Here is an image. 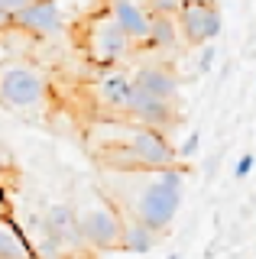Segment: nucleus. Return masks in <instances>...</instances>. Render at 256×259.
<instances>
[{"instance_id": "obj_9", "label": "nucleus", "mask_w": 256, "mask_h": 259, "mask_svg": "<svg viewBox=\"0 0 256 259\" xmlns=\"http://www.w3.org/2000/svg\"><path fill=\"white\" fill-rule=\"evenodd\" d=\"M133 88H137L133 84V71L120 68V65H114V68H101V75L91 81L94 104H101L110 117H120V113H123Z\"/></svg>"}, {"instance_id": "obj_14", "label": "nucleus", "mask_w": 256, "mask_h": 259, "mask_svg": "<svg viewBox=\"0 0 256 259\" xmlns=\"http://www.w3.org/2000/svg\"><path fill=\"white\" fill-rule=\"evenodd\" d=\"M0 259H33L26 230L10 214H0Z\"/></svg>"}, {"instance_id": "obj_13", "label": "nucleus", "mask_w": 256, "mask_h": 259, "mask_svg": "<svg viewBox=\"0 0 256 259\" xmlns=\"http://www.w3.org/2000/svg\"><path fill=\"white\" fill-rule=\"evenodd\" d=\"M159 240H162V233H156L153 227L120 214V249H123V253L143 256V253H149V249H156Z\"/></svg>"}, {"instance_id": "obj_10", "label": "nucleus", "mask_w": 256, "mask_h": 259, "mask_svg": "<svg viewBox=\"0 0 256 259\" xmlns=\"http://www.w3.org/2000/svg\"><path fill=\"white\" fill-rule=\"evenodd\" d=\"M42 224L62 240V246L68 249V256H71V253H88L81 233H78L75 204H65V201H55V204H49V207H46V214H42Z\"/></svg>"}, {"instance_id": "obj_5", "label": "nucleus", "mask_w": 256, "mask_h": 259, "mask_svg": "<svg viewBox=\"0 0 256 259\" xmlns=\"http://www.w3.org/2000/svg\"><path fill=\"white\" fill-rule=\"evenodd\" d=\"M78 233H81L84 246L94 253H107V249H120V214L101 194H94V201L78 207Z\"/></svg>"}, {"instance_id": "obj_2", "label": "nucleus", "mask_w": 256, "mask_h": 259, "mask_svg": "<svg viewBox=\"0 0 256 259\" xmlns=\"http://www.w3.org/2000/svg\"><path fill=\"white\" fill-rule=\"evenodd\" d=\"M88 149L101 168H172L179 165L175 146L162 130L140 126L133 120H94L84 133Z\"/></svg>"}, {"instance_id": "obj_24", "label": "nucleus", "mask_w": 256, "mask_h": 259, "mask_svg": "<svg viewBox=\"0 0 256 259\" xmlns=\"http://www.w3.org/2000/svg\"><path fill=\"white\" fill-rule=\"evenodd\" d=\"M165 259H182V256H179V253H169V256H165Z\"/></svg>"}, {"instance_id": "obj_8", "label": "nucleus", "mask_w": 256, "mask_h": 259, "mask_svg": "<svg viewBox=\"0 0 256 259\" xmlns=\"http://www.w3.org/2000/svg\"><path fill=\"white\" fill-rule=\"evenodd\" d=\"M120 120H133V123H140V126H153V130H162L165 133V130L179 120V107H175V101H159V97L133 88L130 101H126L123 113H120Z\"/></svg>"}, {"instance_id": "obj_25", "label": "nucleus", "mask_w": 256, "mask_h": 259, "mask_svg": "<svg viewBox=\"0 0 256 259\" xmlns=\"http://www.w3.org/2000/svg\"><path fill=\"white\" fill-rule=\"evenodd\" d=\"M0 152H4V149H0Z\"/></svg>"}, {"instance_id": "obj_11", "label": "nucleus", "mask_w": 256, "mask_h": 259, "mask_svg": "<svg viewBox=\"0 0 256 259\" xmlns=\"http://www.w3.org/2000/svg\"><path fill=\"white\" fill-rule=\"evenodd\" d=\"M107 13L117 20V26L126 32L133 46H149V10L140 0H110Z\"/></svg>"}, {"instance_id": "obj_21", "label": "nucleus", "mask_w": 256, "mask_h": 259, "mask_svg": "<svg viewBox=\"0 0 256 259\" xmlns=\"http://www.w3.org/2000/svg\"><path fill=\"white\" fill-rule=\"evenodd\" d=\"M10 26H13V16L7 13L4 7H0V32H4V29H10Z\"/></svg>"}, {"instance_id": "obj_22", "label": "nucleus", "mask_w": 256, "mask_h": 259, "mask_svg": "<svg viewBox=\"0 0 256 259\" xmlns=\"http://www.w3.org/2000/svg\"><path fill=\"white\" fill-rule=\"evenodd\" d=\"M0 214H10V201H7V191L0 188Z\"/></svg>"}, {"instance_id": "obj_6", "label": "nucleus", "mask_w": 256, "mask_h": 259, "mask_svg": "<svg viewBox=\"0 0 256 259\" xmlns=\"http://www.w3.org/2000/svg\"><path fill=\"white\" fill-rule=\"evenodd\" d=\"M175 26L185 36L188 46L201 49L214 42L221 32V7L214 0H198V4H179V10L172 13Z\"/></svg>"}, {"instance_id": "obj_17", "label": "nucleus", "mask_w": 256, "mask_h": 259, "mask_svg": "<svg viewBox=\"0 0 256 259\" xmlns=\"http://www.w3.org/2000/svg\"><path fill=\"white\" fill-rule=\"evenodd\" d=\"M198 146H201V136H198L195 130H191V133L185 136V140H182L179 146H175V159H179V162L191 159V156H195V152H198Z\"/></svg>"}, {"instance_id": "obj_4", "label": "nucleus", "mask_w": 256, "mask_h": 259, "mask_svg": "<svg viewBox=\"0 0 256 259\" xmlns=\"http://www.w3.org/2000/svg\"><path fill=\"white\" fill-rule=\"evenodd\" d=\"M78 42H81V52L88 55V62H94L98 68H114V65L126 62L137 52V46L126 39V32L117 26V20L107 10L91 13L81 23V39Z\"/></svg>"}, {"instance_id": "obj_20", "label": "nucleus", "mask_w": 256, "mask_h": 259, "mask_svg": "<svg viewBox=\"0 0 256 259\" xmlns=\"http://www.w3.org/2000/svg\"><path fill=\"white\" fill-rule=\"evenodd\" d=\"M29 4H33V0H0V7H4V10L10 13V16H17L20 10H26Z\"/></svg>"}, {"instance_id": "obj_18", "label": "nucleus", "mask_w": 256, "mask_h": 259, "mask_svg": "<svg viewBox=\"0 0 256 259\" xmlns=\"http://www.w3.org/2000/svg\"><path fill=\"white\" fill-rule=\"evenodd\" d=\"M253 152H243V156L237 159V165H234V178L237 182H246V178H250V172H253Z\"/></svg>"}, {"instance_id": "obj_3", "label": "nucleus", "mask_w": 256, "mask_h": 259, "mask_svg": "<svg viewBox=\"0 0 256 259\" xmlns=\"http://www.w3.org/2000/svg\"><path fill=\"white\" fill-rule=\"evenodd\" d=\"M52 97L49 75L39 65L13 59L7 65H0V104L7 110L17 113H33L39 107H46Z\"/></svg>"}, {"instance_id": "obj_23", "label": "nucleus", "mask_w": 256, "mask_h": 259, "mask_svg": "<svg viewBox=\"0 0 256 259\" xmlns=\"http://www.w3.org/2000/svg\"><path fill=\"white\" fill-rule=\"evenodd\" d=\"M175 4H198V0H175ZM214 4H218V0H214Z\"/></svg>"}, {"instance_id": "obj_15", "label": "nucleus", "mask_w": 256, "mask_h": 259, "mask_svg": "<svg viewBox=\"0 0 256 259\" xmlns=\"http://www.w3.org/2000/svg\"><path fill=\"white\" fill-rule=\"evenodd\" d=\"M26 240H29V249H33V259H68V249L62 246V240L42 221L36 224L33 233H26Z\"/></svg>"}, {"instance_id": "obj_1", "label": "nucleus", "mask_w": 256, "mask_h": 259, "mask_svg": "<svg viewBox=\"0 0 256 259\" xmlns=\"http://www.w3.org/2000/svg\"><path fill=\"white\" fill-rule=\"evenodd\" d=\"M98 194L117 214L165 233L182 207L185 168H101Z\"/></svg>"}, {"instance_id": "obj_16", "label": "nucleus", "mask_w": 256, "mask_h": 259, "mask_svg": "<svg viewBox=\"0 0 256 259\" xmlns=\"http://www.w3.org/2000/svg\"><path fill=\"white\" fill-rule=\"evenodd\" d=\"M179 42V26L169 13H149V46L153 49H169Z\"/></svg>"}, {"instance_id": "obj_7", "label": "nucleus", "mask_w": 256, "mask_h": 259, "mask_svg": "<svg viewBox=\"0 0 256 259\" xmlns=\"http://www.w3.org/2000/svg\"><path fill=\"white\" fill-rule=\"evenodd\" d=\"M13 26L29 32V36H39V39H59L65 32L62 0H33L26 10H20L13 16Z\"/></svg>"}, {"instance_id": "obj_12", "label": "nucleus", "mask_w": 256, "mask_h": 259, "mask_svg": "<svg viewBox=\"0 0 256 259\" xmlns=\"http://www.w3.org/2000/svg\"><path fill=\"white\" fill-rule=\"evenodd\" d=\"M133 84L140 91L159 97V101H175L179 97V78L175 71L162 68V65H143V68L133 71Z\"/></svg>"}, {"instance_id": "obj_19", "label": "nucleus", "mask_w": 256, "mask_h": 259, "mask_svg": "<svg viewBox=\"0 0 256 259\" xmlns=\"http://www.w3.org/2000/svg\"><path fill=\"white\" fill-rule=\"evenodd\" d=\"M214 55H218V52H214L211 42L201 46V55H198V71H201V75H207V71L214 68Z\"/></svg>"}]
</instances>
